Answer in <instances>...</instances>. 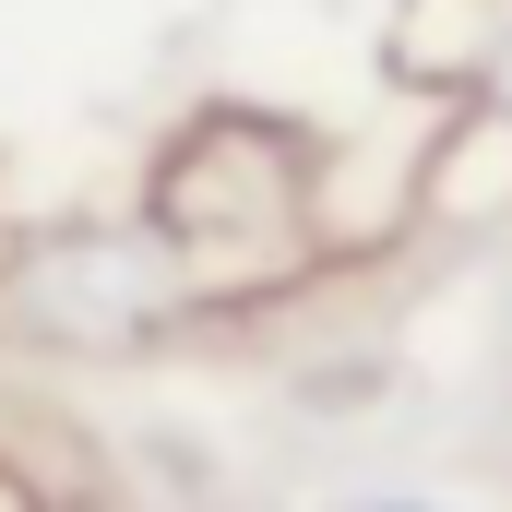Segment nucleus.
<instances>
[{"instance_id": "nucleus-4", "label": "nucleus", "mask_w": 512, "mask_h": 512, "mask_svg": "<svg viewBox=\"0 0 512 512\" xmlns=\"http://www.w3.org/2000/svg\"><path fill=\"white\" fill-rule=\"evenodd\" d=\"M465 108H489V120H512V48H501V60H489V84H477Z\"/></svg>"}, {"instance_id": "nucleus-1", "label": "nucleus", "mask_w": 512, "mask_h": 512, "mask_svg": "<svg viewBox=\"0 0 512 512\" xmlns=\"http://www.w3.org/2000/svg\"><path fill=\"white\" fill-rule=\"evenodd\" d=\"M322 131L286 108H191L143 167V227L179 251L191 298H262L322 251Z\"/></svg>"}, {"instance_id": "nucleus-3", "label": "nucleus", "mask_w": 512, "mask_h": 512, "mask_svg": "<svg viewBox=\"0 0 512 512\" xmlns=\"http://www.w3.org/2000/svg\"><path fill=\"white\" fill-rule=\"evenodd\" d=\"M512 48V0H393V36H382V72L417 84V96H477L489 60Z\"/></svg>"}, {"instance_id": "nucleus-5", "label": "nucleus", "mask_w": 512, "mask_h": 512, "mask_svg": "<svg viewBox=\"0 0 512 512\" xmlns=\"http://www.w3.org/2000/svg\"><path fill=\"white\" fill-rule=\"evenodd\" d=\"M370 512H429V501H370Z\"/></svg>"}, {"instance_id": "nucleus-2", "label": "nucleus", "mask_w": 512, "mask_h": 512, "mask_svg": "<svg viewBox=\"0 0 512 512\" xmlns=\"http://www.w3.org/2000/svg\"><path fill=\"white\" fill-rule=\"evenodd\" d=\"M0 310L12 334L60 346V358H143L191 322V274L143 215H60L0 262Z\"/></svg>"}]
</instances>
